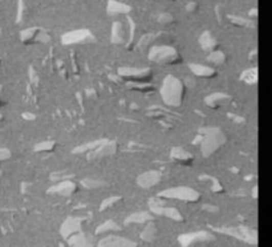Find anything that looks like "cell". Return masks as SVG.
Segmentation results:
<instances>
[{"mask_svg": "<svg viewBox=\"0 0 272 247\" xmlns=\"http://www.w3.org/2000/svg\"><path fill=\"white\" fill-rule=\"evenodd\" d=\"M161 96L166 105L173 106V108L180 106L185 100V96H186L185 82L178 77L169 75L165 77L164 84H162Z\"/></svg>", "mask_w": 272, "mask_h": 247, "instance_id": "1", "label": "cell"}, {"mask_svg": "<svg viewBox=\"0 0 272 247\" xmlns=\"http://www.w3.org/2000/svg\"><path fill=\"white\" fill-rule=\"evenodd\" d=\"M226 136L218 128L205 129L203 140L200 142V152L205 157H210L217 153L226 142Z\"/></svg>", "mask_w": 272, "mask_h": 247, "instance_id": "2", "label": "cell"}, {"mask_svg": "<svg viewBox=\"0 0 272 247\" xmlns=\"http://www.w3.org/2000/svg\"><path fill=\"white\" fill-rule=\"evenodd\" d=\"M149 60L164 65H175L182 61L179 52L170 46H153L149 51Z\"/></svg>", "mask_w": 272, "mask_h": 247, "instance_id": "3", "label": "cell"}, {"mask_svg": "<svg viewBox=\"0 0 272 247\" xmlns=\"http://www.w3.org/2000/svg\"><path fill=\"white\" fill-rule=\"evenodd\" d=\"M118 75L122 79L130 80V82H149L153 79V72L150 68H131L122 66L118 70Z\"/></svg>", "mask_w": 272, "mask_h": 247, "instance_id": "4", "label": "cell"}, {"mask_svg": "<svg viewBox=\"0 0 272 247\" xmlns=\"http://www.w3.org/2000/svg\"><path fill=\"white\" fill-rule=\"evenodd\" d=\"M161 197L171 198V199H180V201L187 202H197L199 201L200 194L193 188H187V186H179V188H171L164 190L161 193Z\"/></svg>", "mask_w": 272, "mask_h": 247, "instance_id": "5", "label": "cell"}, {"mask_svg": "<svg viewBox=\"0 0 272 247\" xmlns=\"http://www.w3.org/2000/svg\"><path fill=\"white\" fill-rule=\"evenodd\" d=\"M20 40L24 44H33V43H50L51 35L43 28H37V27H32V28H27L20 32Z\"/></svg>", "mask_w": 272, "mask_h": 247, "instance_id": "6", "label": "cell"}, {"mask_svg": "<svg viewBox=\"0 0 272 247\" xmlns=\"http://www.w3.org/2000/svg\"><path fill=\"white\" fill-rule=\"evenodd\" d=\"M61 41L64 46H75V44H85L95 41V35L89 30H76L66 32L65 35H62Z\"/></svg>", "mask_w": 272, "mask_h": 247, "instance_id": "7", "label": "cell"}, {"mask_svg": "<svg viewBox=\"0 0 272 247\" xmlns=\"http://www.w3.org/2000/svg\"><path fill=\"white\" fill-rule=\"evenodd\" d=\"M117 152V142L115 141H104L97 149L93 150V153H89V160H100L104 157L113 155Z\"/></svg>", "mask_w": 272, "mask_h": 247, "instance_id": "8", "label": "cell"}, {"mask_svg": "<svg viewBox=\"0 0 272 247\" xmlns=\"http://www.w3.org/2000/svg\"><path fill=\"white\" fill-rule=\"evenodd\" d=\"M199 46L202 47V50L206 52H213L215 50H219V41L211 31H205L199 36Z\"/></svg>", "mask_w": 272, "mask_h": 247, "instance_id": "9", "label": "cell"}, {"mask_svg": "<svg viewBox=\"0 0 272 247\" xmlns=\"http://www.w3.org/2000/svg\"><path fill=\"white\" fill-rule=\"evenodd\" d=\"M133 11L129 4L118 2V0H109L106 6V13L109 16H118V15H129Z\"/></svg>", "mask_w": 272, "mask_h": 247, "instance_id": "10", "label": "cell"}, {"mask_svg": "<svg viewBox=\"0 0 272 247\" xmlns=\"http://www.w3.org/2000/svg\"><path fill=\"white\" fill-rule=\"evenodd\" d=\"M161 182V174L158 171H146L137 178V184L142 189H150Z\"/></svg>", "mask_w": 272, "mask_h": 247, "instance_id": "11", "label": "cell"}, {"mask_svg": "<svg viewBox=\"0 0 272 247\" xmlns=\"http://www.w3.org/2000/svg\"><path fill=\"white\" fill-rule=\"evenodd\" d=\"M189 68H190V71L195 75V76L202 77V79H213V77H215L218 75L215 68L209 65H203V64L191 63L189 64Z\"/></svg>", "mask_w": 272, "mask_h": 247, "instance_id": "12", "label": "cell"}, {"mask_svg": "<svg viewBox=\"0 0 272 247\" xmlns=\"http://www.w3.org/2000/svg\"><path fill=\"white\" fill-rule=\"evenodd\" d=\"M111 43L116 46H122L126 41V30H125L124 23L121 21H115L111 24Z\"/></svg>", "mask_w": 272, "mask_h": 247, "instance_id": "13", "label": "cell"}, {"mask_svg": "<svg viewBox=\"0 0 272 247\" xmlns=\"http://www.w3.org/2000/svg\"><path fill=\"white\" fill-rule=\"evenodd\" d=\"M230 101H231V97H230L229 95H226V93L222 92L213 93V95H210L209 97H206V104L213 109L222 108L223 105L229 104Z\"/></svg>", "mask_w": 272, "mask_h": 247, "instance_id": "14", "label": "cell"}, {"mask_svg": "<svg viewBox=\"0 0 272 247\" xmlns=\"http://www.w3.org/2000/svg\"><path fill=\"white\" fill-rule=\"evenodd\" d=\"M48 191H51V193H56V194L65 195V197H68V195H72L73 193H76V191H77V186H76L75 182L62 181V182H60V184L56 185V186H53V188H51Z\"/></svg>", "mask_w": 272, "mask_h": 247, "instance_id": "15", "label": "cell"}, {"mask_svg": "<svg viewBox=\"0 0 272 247\" xmlns=\"http://www.w3.org/2000/svg\"><path fill=\"white\" fill-rule=\"evenodd\" d=\"M170 155L174 161L184 165H190L194 160V155L184 148H174Z\"/></svg>", "mask_w": 272, "mask_h": 247, "instance_id": "16", "label": "cell"}, {"mask_svg": "<svg viewBox=\"0 0 272 247\" xmlns=\"http://www.w3.org/2000/svg\"><path fill=\"white\" fill-rule=\"evenodd\" d=\"M207 61L214 64V65H222V64H224L227 61L226 53L220 50L213 51V52H210L207 55Z\"/></svg>", "mask_w": 272, "mask_h": 247, "instance_id": "17", "label": "cell"}, {"mask_svg": "<svg viewBox=\"0 0 272 247\" xmlns=\"http://www.w3.org/2000/svg\"><path fill=\"white\" fill-rule=\"evenodd\" d=\"M81 185L85 189H100L102 186H105V182L101 181V179H95V178H86V179H82Z\"/></svg>", "mask_w": 272, "mask_h": 247, "instance_id": "18", "label": "cell"}, {"mask_svg": "<svg viewBox=\"0 0 272 247\" xmlns=\"http://www.w3.org/2000/svg\"><path fill=\"white\" fill-rule=\"evenodd\" d=\"M229 20L236 27H253V21L240 16H229Z\"/></svg>", "mask_w": 272, "mask_h": 247, "instance_id": "19", "label": "cell"}, {"mask_svg": "<svg viewBox=\"0 0 272 247\" xmlns=\"http://www.w3.org/2000/svg\"><path fill=\"white\" fill-rule=\"evenodd\" d=\"M157 21L160 24H162V26H170V24H173L174 21H175V19H174V16L171 15V13L162 12L158 15Z\"/></svg>", "mask_w": 272, "mask_h": 247, "instance_id": "20", "label": "cell"}, {"mask_svg": "<svg viewBox=\"0 0 272 247\" xmlns=\"http://www.w3.org/2000/svg\"><path fill=\"white\" fill-rule=\"evenodd\" d=\"M56 148V144L53 141H46V142H40L35 146V150L36 152H52L53 149Z\"/></svg>", "mask_w": 272, "mask_h": 247, "instance_id": "21", "label": "cell"}, {"mask_svg": "<svg viewBox=\"0 0 272 247\" xmlns=\"http://www.w3.org/2000/svg\"><path fill=\"white\" fill-rule=\"evenodd\" d=\"M243 79L246 80L247 82H256V80H258V73H256V70L246 71V73L243 75Z\"/></svg>", "mask_w": 272, "mask_h": 247, "instance_id": "22", "label": "cell"}, {"mask_svg": "<svg viewBox=\"0 0 272 247\" xmlns=\"http://www.w3.org/2000/svg\"><path fill=\"white\" fill-rule=\"evenodd\" d=\"M154 35H145L142 36V39L140 40V43H138V47H148L149 44L153 43V40H154Z\"/></svg>", "mask_w": 272, "mask_h": 247, "instance_id": "23", "label": "cell"}, {"mask_svg": "<svg viewBox=\"0 0 272 247\" xmlns=\"http://www.w3.org/2000/svg\"><path fill=\"white\" fill-rule=\"evenodd\" d=\"M186 11H187V12H190V13L197 12V11H198V3H197V2H189V3L186 4Z\"/></svg>", "mask_w": 272, "mask_h": 247, "instance_id": "24", "label": "cell"}, {"mask_svg": "<svg viewBox=\"0 0 272 247\" xmlns=\"http://www.w3.org/2000/svg\"><path fill=\"white\" fill-rule=\"evenodd\" d=\"M11 157V152L7 150V149H2L0 148V161H6Z\"/></svg>", "mask_w": 272, "mask_h": 247, "instance_id": "25", "label": "cell"}]
</instances>
